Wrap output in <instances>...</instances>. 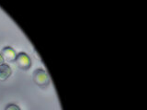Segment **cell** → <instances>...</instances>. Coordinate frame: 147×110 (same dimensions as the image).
<instances>
[{"mask_svg":"<svg viewBox=\"0 0 147 110\" xmlns=\"http://www.w3.org/2000/svg\"><path fill=\"white\" fill-rule=\"evenodd\" d=\"M32 79L35 85L40 87H45L50 85L51 78L48 72L42 69H36L32 74Z\"/></svg>","mask_w":147,"mask_h":110,"instance_id":"1","label":"cell"},{"mask_svg":"<svg viewBox=\"0 0 147 110\" xmlns=\"http://www.w3.org/2000/svg\"><path fill=\"white\" fill-rule=\"evenodd\" d=\"M15 62L21 70H29L31 67V60L26 52H20L17 54Z\"/></svg>","mask_w":147,"mask_h":110,"instance_id":"2","label":"cell"},{"mask_svg":"<svg viewBox=\"0 0 147 110\" xmlns=\"http://www.w3.org/2000/svg\"><path fill=\"white\" fill-rule=\"evenodd\" d=\"M1 55L4 59V61H7V62H15L17 54L15 50L11 47H5L3 48L2 52H1Z\"/></svg>","mask_w":147,"mask_h":110,"instance_id":"3","label":"cell"},{"mask_svg":"<svg viewBox=\"0 0 147 110\" xmlns=\"http://www.w3.org/2000/svg\"><path fill=\"white\" fill-rule=\"evenodd\" d=\"M11 73H12V70L8 64L3 63L2 65H0V80L1 81L7 80L11 75Z\"/></svg>","mask_w":147,"mask_h":110,"instance_id":"4","label":"cell"},{"mask_svg":"<svg viewBox=\"0 0 147 110\" xmlns=\"http://www.w3.org/2000/svg\"><path fill=\"white\" fill-rule=\"evenodd\" d=\"M5 110H20V108L18 105H17L15 104H9L6 107Z\"/></svg>","mask_w":147,"mask_h":110,"instance_id":"5","label":"cell"},{"mask_svg":"<svg viewBox=\"0 0 147 110\" xmlns=\"http://www.w3.org/2000/svg\"><path fill=\"white\" fill-rule=\"evenodd\" d=\"M5 62V61H4V59H3V57H2V55H1V53H0V65H2V64Z\"/></svg>","mask_w":147,"mask_h":110,"instance_id":"6","label":"cell"}]
</instances>
